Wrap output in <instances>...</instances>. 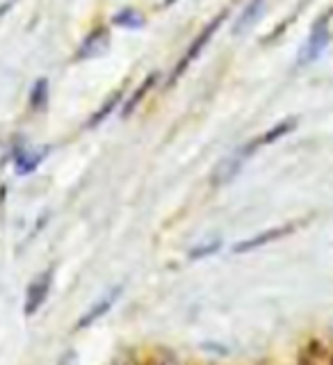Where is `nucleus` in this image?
<instances>
[{
	"mask_svg": "<svg viewBox=\"0 0 333 365\" xmlns=\"http://www.w3.org/2000/svg\"><path fill=\"white\" fill-rule=\"evenodd\" d=\"M331 39H333V9H329L327 14L313 26L311 37H308L304 51H302V62L317 60V57L324 53V48L329 46Z\"/></svg>",
	"mask_w": 333,
	"mask_h": 365,
	"instance_id": "f257e3e1",
	"label": "nucleus"
},
{
	"mask_svg": "<svg viewBox=\"0 0 333 365\" xmlns=\"http://www.w3.org/2000/svg\"><path fill=\"white\" fill-rule=\"evenodd\" d=\"M51 285H53V269H46L43 274H39V277L30 283L28 294H26V308H23L26 317H32L39 311L41 304L46 302V297H48V292H51Z\"/></svg>",
	"mask_w": 333,
	"mask_h": 365,
	"instance_id": "f03ea898",
	"label": "nucleus"
},
{
	"mask_svg": "<svg viewBox=\"0 0 333 365\" xmlns=\"http://www.w3.org/2000/svg\"><path fill=\"white\" fill-rule=\"evenodd\" d=\"M297 228V224H285V226H277V228H270V231H262L258 233L256 237H249V240H242V242L235 245V254H247V251H254V249H260L270 242H277V240L290 235Z\"/></svg>",
	"mask_w": 333,
	"mask_h": 365,
	"instance_id": "7ed1b4c3",
	"label": "nucleus"
},
{
	"mask_svg": "<svg viewBox=\"0 0 333 365\" xmlns=\"http://www.w3.org/2000/svg\"><path fill=\"white\" fill-rule=\"evenodd\" d=\"M119 292H121L119 288H114V290H112L110 294H106V297H103V299H98V302H96L94 306H91V308H89V311H87V313H85L83 317L78 319L76 329H78V331H80V329H87L89 324H94L98 317H103V315H106V313L110 311V308H112V304L117 302Z\"/></svg>",
	"mask_w": 333,
	"mask_h": 365,
	"instance_id": "20e7f679",
	"label": "nucleus"
},
{
	"mask_svg": "<svg viewBox=\"0 0 333 365\" xmlns=\"http://www.w3.org/2000/svg\"><path fill=\"white\" fill-rule=\"evenodd\" d=\"M262 5H265V0H251L249 3V7L245 9V14L240 16V23H237V32H242V30H247L251 23H254L258 16H260V11H262Z\"/></svg>",
	"mask_w": 333,
	"mask_h": 365,
	"instance_id": "39448f33",
	"label": "nucleus"
},
{
	"mask_svg": "<svg viewBox=\"0 0 333 365\" xmlns=\"http://www.w3.org/2000/svg\"><path fill=\"white\" fill-rule=\"evenodd\" d=\"M292 128H294V119H285V121H281L279 125H274L272 130H267V135H262L260 140H258V144H272V142H277L279 137L288 135Z\"/></svg>",
	"mask_w": 333,
	"mask_h": 365,
	"instance_id": "423d86ee",
	"label": "nucleus"
},
{
	"mask_svg": "<svg viewBox=\"0 0 333 365\" xmlns=\"http://www.w3.org/2000/svg\"><path fill=\"white\" fill-rule=\"evenodd\" d=\"M220 249V242H212V245H205V247H197L194 251H190V258L197 260V258H203V256H210L215 251Z\"/></svg>",
	"mask_w": 333,
	"mask_h": 365,
	"instance_id": "0eeeda50",
	"label": "nucleus"
},
{
	"mask_svg": "<svg viewBox=\"0 0 333 365\" xmlns=\"http://www.w3.org/2000/svg\"><path fill=\"white\" fill-rule=\"evenodd\" d=\"M57 365H78V351L76 349L64 351V356L60 359V363H57Z\"/></svg>",
	"mask_w": 333,
	"mask_h": 365,
	"instance_id": "6e6552de",
	"label": "nucleus"
},
{
	"mask_svg": "<svg viewBox=\"0 0 333 365\" xmlns=\"http://www.w3.org/2000/svg\"><path fill=\"white\" fill-rule=\"evenodd\" d=\"M331 365H333V356H331Z\"/></svg>",
	"mask_w": 333,
	"mask_h": 365,
	"instance_id": "1a4fd4ad",
	"label": "nucleus"
}]
</instances>
